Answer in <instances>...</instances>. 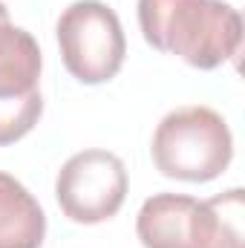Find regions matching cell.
<instances>
[{"label": "cell", "mask_w": 245, "mask_h": 248, "mask_svg": "<svg viewBox=\"0 0 245 248\" xmlns=\"http://www.w3.org/2000/svg\"><path fill=\"white\" fill-rule=\"evenodd\" d=\"M144 41L196 69H216L243 44V17L225 0H138Z\"/></svg>", "instance_id": "cell-1"}, {"label": "cell", "mask_w": 245, "mask_h": 248, "mask_svg": "<svg viewBox=\"0 0 245 248\" xmlns=\"http://www.w3.org/2000/svg\"><path fill=\"white\" fill-rule=\"evenodd\" d=\"M153 165L168 179L211 182L234 159V139L225 119L202 104L168 113L153 133Z\"/></svg>", "instance_id": "cell-2"}, {"label": "cell", "mask_w": 245, "mask_h": 248, "mask_svg": "<svg viewBox=\"0 0 245 248\" xmlns=\"http://www.w3.org/2000/svg\"><path fill=\"white\" fill-rule=\"evenodd\" d=\"M58 46L66 72L81 84H104L119 75L127 41L119 15L101 0H75L58 17Z\"/></svg>", "instance_id": "cell-3"}, {"label": "cell", "mask_w": 245, "mask_h": 248, "mask_svg": "<svg viewBox=\"0 0 245 248\" xmlns=\"http://www.w3.org/2000/svg\"><path fill=\"white\" fill-rule=\"evenodd\" d=\"M55 199L72 222H104L119 214L127 199V168L110 150H81L58 170Z\"/></svg>", "instance_id": "cell-4"}, {"label": "cell", "mask_w": 245, "mask_h": 248, "mask_svg": "<svg viewBox=\"0 0 245 248\" xmlns=\"http://www.w3.org/2000/svg\"><path fill=\"white\" fill-rule=\"evenodd\" d=\"M193 211L196 199L184 193L150 196L138 217L136 234L144 248H193Z\"/></svg>", "instance_id": "cell-5"}, {"label": "cell", "mask_w": 245, "mask_h": 248, "mask_svg": "<svg viewBox=\"0 0 245 248\" xmlns=\"http://www.w3.org/2000/svg\"><path fill=\"white\" fill-rule=\"evenodd\" d=\"M41 66L44 58L38 41L9 17H0V98L38 93Z\"/></svg>", "instance_id": "cell-6"}, {"label": "cell", "mask_w": 245, "mask_h": 248, "mask_svg": "<svg viewBox=\"0 0 245 248\" xmlns=\"http://www.w3.org/2000/svg\"><path fill=\"white\" fill-rule=\"evenodd\" d=\"M44 237V208L15 176L0 170V248H41Z\"/></svg>", "instance_id": "cell-7"}, {"label": "cell", "mask_w": 245, "mask_h": 248, "mask_svg": "<svg viewBox=\"0 0 245 248\" xmlns=\"http://www.w3.org/2000/svg\"><path fill=\"white\" fill-rule=\"evenodd\" d=\"M245 193L231 187L214 199L196 202L193 211V248H243Z\"/></svg>", "instance_id": "cell-8"}, {"label": "cell", "mask_w": 245, "mask_h": 248, "mask_svg": "<svg viewBox=\"0 0 245 248\" xmlns=\"http://www.w3.org/2000/svg\"><path fill=\"white\" fill-rule=\"evenodd\" d=\"M41 113H44L41 90L20 98H0V147L23 139L38 124Z\"/></svg>", "instance_id": "cell-9"}, {"label": "cell", "mask_w": 245, "mask_h": 248, "mask_svg": "<svg viewBox=\"0 0 245 248\" xmlns=\"http://www.w3.org/2000/svg\"><path fill=\"white\" fill-rule=\"evenodd\" d=\"M0 17H9V9H6V3L0 0Z\"/></svg>", "instance_id": "cell-10"}]
</instances>
